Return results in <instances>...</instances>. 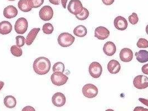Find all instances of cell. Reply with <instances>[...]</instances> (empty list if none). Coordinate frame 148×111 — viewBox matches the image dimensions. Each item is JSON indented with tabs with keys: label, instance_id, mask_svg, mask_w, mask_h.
<instances>
[{
	"label": "cell",
	"instance_id": "32",
	"mask_svg": "<svg viewBox=\"0 0 148 111\" xmlns=\"http://www.w3.org/2000/svg\"><path fill=\"white\" fill-rule=\"evenodd\" d=\"M22 111H35V109L31 107L30 106H26V107H25L23 109H22Z\"/></svg>",
	"mask_w": 148,
	"mask_h": 111
},
{
	"label": "cell",
	"instance_id": "30",
	"mask_svg": "<svg viewBox=\"0 0 148 111\" xmlns=\"http://www.w3.org/2000/svg\"><path fill=\"white\" fill-rule=\"evenodd\" d=\"M129 21L132 25H136L139 21V18L136 13H133L132 15L129 16Z\"/></svg>",
	"mask_w": 148,
	"mask_h": 111
},
{
	"label": "cell",
	"instance_id": "41",
	"mask_svg": "<svg viewBox=\"0 0 148 111\" xmlns=\"http://www.w3.org/2000/svg\"><path fill=\"white\" fill-rule=\"evenodd\" d=\"M105 111H114L112 109H108V110H106Z\"/></svg>",
	"mask_w": 148,
	"mask_h": 111
},
{
	"label": "cell",
	"instance_id": "33",
	"mask_svg": "<svg viewBox=\"0 0 148 111\" xmlns=\"http://www.w3.org/2000/svg\"><path fill=\"white\" fill-rule=\"evenodd\" d=\"M114 1L115 0H102L104 4L107 6L111 5L114 2Z\"/></svg>",
	"mask_w": 148,
	"mask_h": 111
},
{
	"label": "cell",
	"instance_id": "31",
	"mask_svg": "<svg viewBox=\"0 0 148 111\" xmlns=\"http://www.w3.org/2000/svg\"><path fill=\"white\" fill-rule=\"evenodd\" d=\"M141 70H142V72L143 74H148V63L146 65H144L142 67Z\"/></svg>",
	"mask_w": 148,
	"mask_h": 111
},
{
	"label": "cell",
	"instance_id": "27",
	"mask_svg": "<svg viewBox=\"0 0 148 111\" xmlns=\"http://www.w3.org/2000/svg\"><path fill=\"white\" fill-rule=\"evenodd\" d=\"M30 6L32 8L40 7L44 2V0H29Z\"/></svg>",
	"mask_w": 148,
	"mask_h": 111
},
{
	"label": "cell",
	"instance_id": "4",
	"mask_svg": "<svg viewBox=\"0 0 148 111\" xmlns=\"http://www.w3.org/2000/svg\"><path fill=\"white\" fill-rule=\"evenodd\" d=\"M67 10L75 16L81 14L83 10L82 2L80 0H71L68 5Z\"/></svg>",
	"mask_w": 148,
	"mask_h": 111
},
{
	"label": "cell",
	"instance_id": "9",
	"mask_svg": "<svg viewBox=\"0 0 148 111\" xmlns=\"http://www.w3.org/2000/svg\"><path fill=\"white\" fill-rule=\"evenodd\" d=\"M53 10L50 6H45L41 8L39 12L40 18L45 21L51 20L53 17Z\"/></svg>",
	"mask_w": 148,
	"mask_h": 111
},
{
	"label": "cell",
	"instance_id": "21",
	"mask_svg": "<svg viewBox=\"0 0 148 111\" xmlns=\"http://www.w3.org/2000/svg\"><path fill=\"white\" fill-rule=\"evenodd\" d=\"M74 34L77 37H85L87 35V29L83 25H79L75 28Z\"/></svg>",
	"mask_w": 148,
	"mask_h": 111
},
{
	"label": "cell",
	"instance_id": "5",
	"mask_svg": "<svg viewBox=\"0 0 148 111\" xmlns=\"http://www.w3.org/2000/svg\"><path fill=\"white\" fill-rule=\"evenodd\" d=\"M82 93L84 96L88 98H94L98 94V89L93 84L88 83L85 84L82 88Z\"/></svg>",
	"mask_w": 148,
	"mask_h": 111
},
{
	"label": "cell",
	"instance_id": "14",
	"mask_svg": "<svg viewBox=\"0 0 148 111\" xmlns=\"http://www.w3.org/2000/svg\"><path fill=\"white\" fill-rule=\"evenodd\" d=\"M121 69V65L118 61L112 59L109 61L108 65V71L111 74H116L119 72Z\"/></svg>",
	"mask_w": 148,
	"mask_h": 111
},
{
	"label": "cell",
	"instance_id": "3",
	"mask_svg": "<svg viewBox=\"0 0 148 111\" xmlns=\"http://www.w3.org/2000/svg\"><path fill=\"white\" fill-rule=\"evenodd\" d=\"M69 78L66 75L60 72H53L51 76L52 83L57 86H61L66 83Z\"/></svg>",
	"mask_w": 148,
	"mask_h": 111
},
{
	"label": "cell",
	"instance_id": "18",
	"mask_svg": "<svg viewBox=\"0 0 148 111\" xmlns=\"http://www.w3.org/2000/svg\"><path fill=\"white\" fill-rule=\"evenodd\" d=\"M12 30V26L10 22L4 21L0 23V33L1 35H8Z\"/></svg>",
	"mask_w": 148,
	"mask_h": 111
},
{
	"label": "cell",
	"instance_id": "37",
	"mask_svg": "<svg viewBox=\"0 0 148 111\" xmlns=\"http://www.w3.org/2000/svg\"><path fill=\"white\" fill-rule=\"evenodd\" d=\"M143 108H144V107H140V106L136 107L135 108V109L134 110V111H141Z\"/></svg>",
	"mask_w": 148,
	"mask_h": 111
},
{
	"label": "cell",
	"instance_id": "25",
	"mask_svg": "<svg viewBox=\"0 0 148 111\" xmlns=\"http://www.w3.org/2000/svg\"><path fill=\"white\" fill-rule=\"evenodd\" d=\"M89 16V11L86 8L83 7V10H82V13L79 15H76V17L79 20L83 21V20H85L86 19H87L88 18Z\"/></svg>",
	"mask_w": 148,
	"mask_h": 111
},
{
	"label": "cell",
	"instance_id": "8",
	"mask_svg": "<svg viewBox=\"0 0 148 111\" xmlns=\"http://www.w3.org/2000/svg\"><path fill=\"white\" fill-rule=\"evenodd\" d=\"M28 29V22L26 18H18L15 23V30L18 34H24Z\"/></svg>",
	"mask_w": 148,
	"mask_h": 111
},
{
	"label": "cell",
	"instance_id": "17",
	"mask_svg": "<svg viewBox=\"0 0 148 111\" xmlns=\"http://www.w3.org/2000/svg\"><path fill=\"white\" fill-rule=\"evenodd\" d=\"M40 31V28H35L30 31V32L28 33L26 38L25 43L27 46H30L33 43Z\"/></svg>",
	"mask_w": 148,
	"mask_h": 111
},
{
	"label": "cell",
	"instance_id": "42",
	"mask_svg": "<svg viewBox=\"0 0 148 111\" xmlns=\"http://www.w3.org/2000/svg\"><path fill=\"white\" fill-rule=\"evenodd\" d=\"M8 1H15V0H8Z\"/></svg>",
	"mask_w": 148,
	"mask_h": 111
},
{
	"label": "cell",
	"instance_id": "13",
	"mask_svg": "<svg viewBox=\"0 0 148 111\" xmlns=\"http://www.w3.org/2000/svg\"><path fill=\"white\" fill-rule=\"evenodd\" d=\"M119 56L120 59L123 62H129L133 59V53L130 49L128 48H124L121 50Z\"/></svg>",
	"mask_w": 148,
	"mask_h": 111
},
{
	"label": "cell",
	"instance_id": "28",
	"mask_svg": "<svg viewBox=\"0 0 148 111\" xmlns=\"http://www.w3.org/2000/svg\"><path fill=\"white\" fill-rule=\"evenodd\" d=\"M136 45H137V47L139 48H148V40H147L145 38H141L138 40Z\"/></svg>",
	"mask_w": 148,
	"mask_h": 111
},
{
	"label": "cell",
	"instance_id": "24",
	"mask_svg": "<svg viewBox=\"0 0 148 111\" xmlns=\"http://www.w3.org/2000/svg\"><path fill=\"white\" fill-rule=\"evenodd\" d=\"M11 52L15 57H20L22 56V50L17 45H14L11 47Z\"/></svg>",
	"mask_w": 148,
	"mask_h": 111
},
{
	"label": "cell",
	"instance_id": "29",
	"mask_svg": "<svg viewBox=\"0 0 148 111\" xmlns=\"http://www.w3.org/2000/svg\"><path fill=\"white\" fill-rule=\"evenodd\" d=\"M16 45L19 47H21L24 46L26 42L25 38L22 36H18L16 37Z\"/></svg>",
	"mask_w": 148,
	"mask_h": 111
},
{
	"label": "cell",
	"instance_id": "2",
	"mask_svg": "<svg viewBox=\"0 0 148 111\" xmlns=\"http://www.w3.org/2000/svg\"><path fill=\"white\" fill-rule=\"evenodd\" d=\"M75 37L70 33L64 32L60 35L58 38V44L62 47H68L73 44Z\"/></svg>",
	"mask_w": 148,
	"mask_h": 111
},
{
	"label": "cell",
	"instance_id": "10",
	"mask_svg": "<svg viewBox=\"0 0 148 111\" xmlns=\"http://www.w3.org/2000/svg\"><path fill=\"white\" fill-rule=\"evenodd\" d=\"M52 102L55 106L61 107L66 103V97L63 93L57 92L53 95Z\"/></svg>",
	"mask_w": 148,
	"mask_h": 111
},
{
	"label": "cell",
	"instance_id": "7",
	"mask_svg": "<svg viewBox=\"0 0 148 111\" xmlns=\"http://www.w3.org/2000/svg\"><path fill=\"white\" fill-rule=\"evenodd\" d=\"M134 87L139 89H143L148 87V77L144 75L136 76L133 81Z\"/></svg>",
	"mask_w": 148,
	"mask_h": 111
},
{
	"label": "cell",
	"instance_id": "11",
	"mask_svg": "<svg viewBox=\"0 0 148 111\" xmlns=\"http://www.w3.org/2000/svg\"><path fill=\"white\" fill-rule=\"evenodd\" d=\"M95 37L99 39L104 40L110 35V31L103 26H99L95 30Z\"/></svg>",
	"mask_w": 148,
	"mask_h": 111
},
{
	"label": "cell",
	"instance_id": "35",
	"mask_svg": "<svg viewBox=\"0 0 148 111\" xmlns=\"http://www.w3.org/2000/svg\"><path fill=\"white\" fill-rule=\"evenodd\" d=\"M50 2L55 5H59L61 0H49Z\"/></svg>",
	"mask_w": 148,
	"mask_h": 111
},
{
	"label": "cell",
	"instance_id": "26",
	"mask_svg": "<svg viewBox=\"0 0 148 111\" xmlns=\"http://www.w3.org/2000/svg\"><path fill=\"white\" fill-rule=\"evenodd\" d=\"M42 31L46 35H50L53 31V27L52 24L50 23H47L44 24L42 27Z\"/></svg>",
	"mask_w": 148,
	"mask_h": 111
},
{
	"label": "cell",
	"instance_id": "40",
	"mask_svg": "<svg viewBox=\"0 0 148 111\" xmlns=\"http://www.w3.org/2000/svg\"><path fill=\"white\" fill-rule=\"evenodd\" d=\"M141 111H148V109H147V108H144Z\"/></svg>",
	"mask_w": 148,
	"mask_h": 111
},
{
	"label": "cell",
	"instance_id": "34",
	"mask_svg": "<svg viewBox=\"0 0 148 111\" xmlns=\"http://www.w3.org/2000/svg\"><path fill=\"white\" fill-rule=\"evenodd\" d=\"M139 101L141 102L142 104H145V106L148 107V99H145V98H139Z\"/></svg>",
	"mask_w": 148,
	"mask_h": 111
},
{
	"label": "cell",
	"instance_id": "22",
	"mask_svg": "<svg viewBox=\"0 0 148 111\" xmlns=\"http://www.w3.org/2000/svg\"><path fill=\"white\" fill-rule=\"evenodd\" d=\"M4 104L8 108H13L16 106V99L12 96H7L4 98Z\"/></svg>",
	"mask_w": 148,
	"mask_h": 111
},
{
	"label": "cell",
	"instance_id": "20",
	"mask_svg": "<svg viewBox=\"0 0 148 111\" xmlns=\"http://www.w3.org/2000/svg\"><path fill=\"white\" fill-rule=\"evenodd\" d=\"M18 7L24 12H30L32 9L30 6L29 0H20L18 2Z\"/></svg>",
	"mask_w": 148,
	"mask_h": 111
},
{
	"label": "cell",
	"instance_id": "36",
	"mask_svg": "<svg viewBox=\"0 0 148 111\" xmlns=\"http://www.w3.org/2000/svg\"><path fill=\"white\" fill-rule=\"evenodd\" d=\"M67 1L68 0H61V3H62V7H64V8H66V3L67 2Z\"/></svg>",
	"mask_w": 148,
	"mask_h": 111
},
{
	"label": "cell",
	"instance_id": "23",
	"mask_svg": "<svg viewBox=\"0 0 148 111\" xmlns=\"http://www.w3.org/2000/svg\"><path fill=\"white\" fill-rule=\"evenodd\" d=\"M52 71L53 72H60L63 73L65 71V65L63 63H62L61 62H56L53 66Z\"/></svg>",
	"mask_w": 148,
	"mask_h": 111
},
{
	"label": "cell",
	"instance_id": "6",
	"mask_svg": "<svg viewBox=\"0 0 148 111\" xmlns=\"http://www.w3.org/2000/svg\"><path fill=\"white\" fill-rule=\"evenodd\" d=\"M89 72L92 78H98L102 74L103 68L99 63L93 62L89 66Z\"/></svg>",
	"mask_w": 148,
	"mask_h": 111
},
{
	"label": "cell",
	"instance_id": "15",
	"mask_svg": "<svg viewBox=\"0 0 148 111\" xmlns=\"http://www.w3.org/2000/svg\"><path fill=\"white\" fill-rule=\"evenodd\" d=\"M116 51V47L115 44L112 42L109 41L106 42L104 45L103 51L104 53L108 56H113Z\"/></svg>",
	"mask_w": 148,
	"mask_h": 111
},
{
	"label": "cell",
	"instance_id": "16",
	"mask_svg": "<svg viewBox=\"0 0 148 111\" xmlns=\"http://www.w3.org/2000/svg\"><path fill=\"white\" fill-rule=\"evenodd\" d=\"M18 14V11L17 8L14 6L10 5L5 8L3 10V15L4 16L8 18L11 19L15 17Z\"/></svg>",
	"mask_w": 148,
	"mask_h": 111
},
{
	"label": "cell",
	"instance_id": "19",
	"mask_svg": "<svg viewBox=\"0 0 148 111\" xmlns=\"http://www.w3.org/2000/svg\"><path fill=\"white\" fill-rule=\"evenodd\" d=\"M136 59L140 63H143L148 61V51L146 50H140L135 54Z\"/></svg>",
	"mask_w": 148,
	"mask_h": 111
},
{
	"label": "cell",
	"instance_id": "39",
	"mask_svg": "<svg viewBox=\"0 0 148 111\" xmlns=\"http://www.w3.org/2000/svg\"><path fill=\"white\" fill-rule=\"evenodd\" d=\"M146 32H147V33L148 35V25L147 26V27H146Z\"/></svg>",
	"mask_w": 148,
	"mask_h": 111
},
{
	"label": "cell",
	"instance_id": "38",
	"mask_svg": "<svg viewBox=\"0 0 148 111\" xmlns=\"http://www.w3.org/2000/svg\"><path fill=\"white\" fill-rule=\"evenodd\" d=\"M4 82L2 81H0V91H1V90L3 88V87L4 86Z\"/></svg>",
	"mask_w": 148,
	"mask_h": 111
},
{
	"label": "cell",
	"instance_id": "12",
	"mask_svg": "<svg viewBox=\"0 0 148 111\" xmlns=\"http://www.w3.org/2000/svg\"><path fill=\"white\" fill-rule=\"evenodd\" d=\"M114 24L115 27L117 30L120 31H124L126 30L128 26V23L127 22L126 18L122 16H118L114 20Z\"/></svg>",
	"mask_w": 148,
	"mask_h": 111
},
{
	"label": "cell",
	"instance_id": "1",
	"mask_svg": "<svg viewBox=\"0 0 148 111\" xmlns=\"http://www.w3.org/2000/svg\"><path fill=\"white\" fill-rule=\"evenodd\" d=\"M51 62L48 59L40 57L35 59L33 64V69L35 72L39 75L47 74L50 69Z\"/></svg>",
	"mask_w": 148,
	"mask_h": 111
}]
</instances>
